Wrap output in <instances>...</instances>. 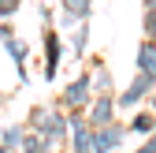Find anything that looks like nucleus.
<instances>
[{
	"label": "nucleus",
	"instance_id": "obj_1",
	"mask_svg": "<svg viewBox=\"0 0 156 153\" xmlns=\"http://www.w3.org/2000/svg\"><path fill=\"white\" fill-rule=\"evenodd\" d=\"M156 90V79H152V75H134V79H130V86L126 90H119V93H115V108H119V112H134V108H141L145 101H149V93Z\"/></svg>",
	"mask_w": 156,
	"mask_h": 153
},
{
	"label": "nucleus",
	"instance_id": "obj_2",
	"mask_svg": "<svg viewBox=\"0 0 156 153\" xmlns=\"http://www.w3.org/2000/svg\"><path fill=\"white\" fill-rule=\"evenodd\" d=\"M93 101V86H89V71L74 75V79L60 90V108L63 112H86Z\"/></svg>",
	"mask_w": 156,
	"mask_h": 153
},
{
	"label": "nucleus",
	"instance_id": "obj_3",
	"mask_svg": "<svg viewBox=\"0 0 156 153\" xmlns=\"http://www.w3.org/2000/svg\"><path fill=\"white\" fill-rule=\"evenodd\" d=\"M115 120H119L115 93H97V97L89 101V108H86V123H89L93 131H101V127H108V123H115Z\"/></svg>",
	"mask_w": 156,
	"mask_h": 153
},
{
	"label": "nucleus",
	"instance_id": "obj_4",
	"mask_svg": "<svg viewBox=\"0 0 156 153\" xmlns=\"http://www.w3.org/2000/svg\"><path fill=\"white\" fill-rule=\"evenodd\" d=\"M126 142V123L123 120H115L101 131H93V153H119Z\"/></svg>",
	"mask_w": 156,
	"mask_h": 153
},
{
	"label": "nucleus",
	"instance_id": "obj_5",
	"mask_svg": "<svg viewBox=\"0 0 156 153\" xmlns=\"http://www.w3.org/2000/svg\"><path fill=\"white\" fill-rule=\"evenodd\" d=\"M63 52H67V45L60 41V34L52 26H45V82H56V71L63 64Z\"/></svg>",
	"mask_w": 156,
	"mask_h": 153
},
{
	"label": "nucleus",
	"instance_id": "obj_6",
	"mask_svg": "<svg viewBox=\"0 0 156 153\" xmlns=\"http://www.w3.org/2000/svg\"><path fill=\"white\" fill-rule=\"evenodd\" d=\"M41 138L52 146V149H67V138H71V127H67V112H48V123L41 131Z\"/></svg>",
	"mask_w": 156,
	"mask_h": 153
},
{
	"label": "nucleus",
	"instance_id": "obj_7",
	"mask_svg": "<svg viewBox=\"0 0 156 153\" xmlns=\"http://www.w3.org/2000/svg\"><path fill=\"white\" fill-rule=\"evenodd\" d=\"M93 15V0H60V26L74 30L78 23H89Z\"/></svg>",
	"mask_w": 156,
	"mask_h": 153
},
{
	"label": "nucleus",
	"instance_id": "obj_8",
	"mask_svg": "<svg viewBox=\"0 0 156 153\" xmlns=\"http://www.w3.org/2000/svg\"><path fill=\"white\" fill-rule=\"evenodd\" d=\"M126 135H141V138L156 135V112L152 108H134L130 112V123H126Z\"/></svg>",
	"mask_w": 156,
	"mask_h": 153
},
{
	"label": "nucleus",
	"instance_id": "obj_9",
	"mask_svg": "<svg viewBox=\"0 0 156 153\" xmlns=\"http://www.w3.org/2000/svg\"><path fill=\"white\" fill-rule=\"evenodd\" d=\"M4 49H8V56H11V64H15V71H19V82H26L30 75H26V56H30V49H26V41L23 37H8L4 41Z\"/></svg>",
	"mask_w": 156,
	"mask_h": 153
},
{
	"label": "nucleus",
	"instance_id": "obj_10",
	"mask_svg": "<svg viewBox=\"0 0 156 153\" xmlns=\"http://www.w3.org/2000/svg\"><path fill=\"white\" fill-rule=\"evenodd\" d=\"M89 86H93V97H97V93H115V75L108 71V64L97 60L89 67Z\"/></svg>",
	"mask_w": 156,
	"mask_h": 153
},
{
	"label": "nucleus",
	"instance_id": "obj_11",
	"mask_svg": "<svg viewBox=\"0 0 156 153\" xmlns=\"http://www.w3.org/2000/svg\"><path fill=\"white\" fill-rule=\"evenodd\" d=\"M67 153H93V127H89V123H78V127H71Z\"/></svg>",
	"mask_w": 156,
	"mask_h": 153
},
{
	"label": "nucleus",
	"instance_id": "obj_12",
	"mask_svg": "<svg viewBox=\"0 0 156 153\" xmlns=\"http://www.w3.org/2000/svg\"><path fill=\"white\" fill-rule=\"evenodd\" d=\"M23 138H26V123H8V127H4V135H0V146H4L8 153H19Z\"/></svg>",
	"mask_w": 156,
	"mask_h": 153
},
{
	"label": "nucleus",
	"instance_id": "obj_13",
	"mask_svg": "<svg viewBox=\"0 0 156 153\" xmlns=\"http://www.w3.org/2000/svg\"><path fill=\"white\" fill-rule=\"evenodd\" d=\"M134 64H138L141 75H152V79H156V45L141 41V45H138V60H134Z\"/></svg>",
	"mask_w": 156,
	"mask_h": 153
},
{
	"label": "nucleus",
	"instance_id": "obj_14",
	"mask_svg": "<svg viewBox=\"0 0 156 153\" xmlns=\"http://www.w3.org/2000/svg\"><path fill=\"white\" fill-rule=\"evenodd\" d=\"M86 49H89V23H78V26L71 30V56H78V60H82Z\"/></svg>",
	"mask_w": 156,
	"mask_h": 153
},
{
	"label": "nucleus",
	"instance_id": "obj_15",
	"mask_svg": "<svg viewBox=\"0 0 156 153\" xmlns=\"http://www.w3.org/2000/svg\"><path fill=\"white\" fill-rule=\"evenodd\" d=\"M48 105H34L30 112H26V131H34V135H41L45 131V123H48Z\"/></svg>",
	"mask_w": 156,
	"mask_h": 153
},
{
	"label": "nucleus",
	"instance_id": "obj_16",
	"mask_svg": "<svg viewBox=\"0 0 156 153\" xmlns=\"http://www.w3.org/2000/svg\"><path fill=\"white\" fill-rule=\"evenodd\" d=\"M19 153H56L41 135H34V131H26V138H23V146H19Z\"/></svg>",
	"mask_w": 156,
	"mask_h": 153
},
{
	"label": "nucleus",
	"instance_id": "obj_17",
	"mask_svg": "<svg viewBox=\"0 0 156 153\" xmlns=\"http://www.w3.org/2000/svg\"><path fill=\"white\" fill-rule=\"evenodd\" d=\"M141 41L156 45V11H145L141 15Z\"/></svg>",
	"mask_w": 156,
	"mask_h": 153
},
{
	"label": "nucleus",
	"instance_id": "obj_18",
	"mask_svg": "<svg viewBox=\"0 0 156 153\" xmlns=\"http://www.w3.org/2000/svg\"><path fill=\"white\" fill-rule=\"evenodd\" d=\"M19 8H23V0H0V19H11Z\"/></svg>",
	"mask_w": 156,
	"mask_h": 153
},
{
	"label": "nucleus",
	"instance_id": "obj_19",
	"mask_svg": "<svg viewBox=\"0 0 156 153\" xmlns=\"http://www.w3.org/2000/svg\"><path fill=\"white\" fill-rule=\"evenodd\" d=\"M134 153H156V135H149V138H145L138 149H134Z\"/></svg>",
	"mask_w": 156,
	"mask_h": 153
},
{
	"label": "nucleus",
	"instance_id": "obj_20",
	"mask_svg": "<svg viewBox=\"0 0 156 153\" xmlns=\"http://www.w3.org/2000/svg\"><path fill=\"white\" fill-rule=\"evenodd\" d=\"M8 37H15V26L11 23H0V41H8Z\"/></svg>",
	"mask_w": 156,
	"mask_h": 153
},
{
	"label": "nucleus",
	"instance_id": "obj_21",
	"mask_svg": "<svg viewBox=\"0 0 156 153\" xmlns=\"http://www.w3.org/2000/svg\"><path fill=\"white\" fill-rule=\"evenodd\" d=\"M37 11H41V19H45V26H52V8H48V4H41Z\"/></svg>",
	"mask_w": 156,
	"mask_h": 153
},
{
	"label": "nucleus",
	"instance_id": "obj_22",
	"mask_svg": "<svg viewBox=\"0 0 156 153\" xmlns=\"http://www.w3.org/2000/svg\"><path fill=\"white\" fill-rule=\"evenodd\" d=\"M145 105H149V108H152V112H156V90H152V93H149V101H145Z\"/></svg>",
	"mask_w": 156,
	"mask_h": 153
},
{
	"label": "nucleus",
	"instance_id": "obj_23",
	"mask_svg": "<svg viewBox=\"0 0 156 153\" xmlns=\"http://www.w3.org/2000/svg\"><path fill=\"white\" fill-rule=\"evenodd\" d=\"M0 153H8V149H4V146H0Z\"/></svg>",
	"mask_w": 156,
	"mask_h": 153
},
{
	"label": "nucleus",
	"instance_id": "obj_24",
	"mask_svg": "<svg viewBox=\"0 0 156 153\" xmlns=\"http://www.w3.org/2000/svg\"><path fill=\"white\" fill-rule=\"evenodd\" d=\"M56 153H67V149H56Z\"/></svg>",
	"mask_w": 156,
	"mask_h": 153
},
{
	"label": "nucleus",
	"instance_id": "obj_25",
	"mask_svg": "<svg viewBox=\"0 0 156 153\" xmlns=\"http://www.w3.org/2000/svg\"><path fill=\"white\" fill-rule=\"evenodd\" d=\"M119 153H123V149H119Z\"/></svg>",
	"mask_w": 156,
	"mask_h": 153
}]
</instances>
